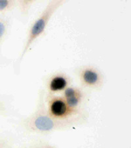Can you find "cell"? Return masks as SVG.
Returning a JSON list of instances; mask_svg holds the SVG:
<instances>
[{"label":"cell","mask_w":131,"mask_h":148,"mask_svg":"<svg viewBox=\"0 0 131 148\" xmlns=\"http://www.w3.org/2000/svg\"><path fill=\"white\" fill-rule=\"evenodd\" d=\"M20 125L27 133L39 135L50 134L72 128L68 124L56 121L50 116L45 103V91L43 89H40L38 92L35 110L29 116L22 119Z\"/></svg>","instance_id":"1"},{"label":"cell","mask_w":131,"mask_h":148,"mask_svg":"<svg viewBox=\"0 0 131 148\" xmlns=\"http://www.w3.org/2000/svg\"><path fill=\"white\" fill-rule=\"evenodd\" d=\"M45 103L47 113L54 120L68 124L71 127L86 124L89 113L86 109L73 108L60 95H49L45 93Z\"/></svg>","instance_id":"2"},{"label":"cell","mask_w":131,"mask_h":148,"mask_svg":"<svg viewBox=\"0 0 131 148\" xmlns=\"http://www.w3.org/2000/svg\"><path fill=\"white\" fill-rule=\"evenodd\" d=\"M66 3V1L64 0H52L49 1L39 15L34 19L28 28L26 41L20 53V61L29 51L33 44L45 34L47 26L54 14Z\"/></svg>","instance_id":"3"},{"label":"cell","mask_w":131,"mask_h":148,"mask_svg":"<svg viewBox=\"0 0 131 148\" xmlns=\"http://www.w3.org/2000/svg\"><path fill=\"white\" fill-rule=\"evenodd\" d=\"M75 73L80 87L84 90L100 91L103 88L104 76L96 66L90 65L80 66L75 69Z\"/></svg>","instance_id":"4"},{"label":"cell","mask_w":131,"mask_h":148,"mask_svg":"<svg viewBox=\"0 0 131 148\" xmlns=\"http://www.w3.org/2000/svg\"><path fill=\"white\" fill-rule=\"evenodd\" d=\"M72 85V79L63 72L52 73L45 80V93L49 95H60Z\"/></svg>","instance_id":"5"},{"label":"cell","mask_w":131,"mask_h":148,"mask_svg":"<svg viewBox=\"0 0 131 148\" xmlns=\"http://www.w3.org/2000/svg\"><path fill=\"white\" fill-rule=\"evenodd\" d=\"M66 103L73 108L84 109L87 101V93L81 87L71 85L60 94Z\"/></svg>","instance_id":"6"},{"label":"cell","mask_w":131,"mask_h":148,"mask_svg":"<svg viewBox=\"0 0 131 148\" xmlns=\"http://www.w3.org/2000/svg\"><path fill=\"white\" fill-rule=\"evenodd\" d=\"M36 3V1L33 0H20L16 1V8L22 16H27L29 15L30 11L33 5Z\"/></svg>","instance_id":"7"},{"label":"cell","mask_w":131,"mask_h":148,"mask_svg":"<svg viewBox=\"0 0 131 148\" xmlns=\"http://www.w3.org/2000/svg\"><path fill=\"white\" fill-rule=\"evenodd\" d=\"M16 8V1L15 0H0V14L10 13Z\"/></svg>","instance_id":"8"},{"label":"cell","mask_w":131,"mask_h":148,"mask_svg":"<svg viewBox=\"0 0 131 148\" xmlns=\"http://www.w3.org/2000/svg\"><path fill=\"white\" fill-rule=\"evenodd\" d=\"M9 21L3 17H0V46L3 44L9 30Z\"/></svg>","instance_id":"9"},{"label":"cell","mask_w":131,"mask_h":148,"mask_svg":"<svg viewBox=\"0 0 131 148\" xmlns=\"http://www.w3.org/2000/svg\"><path fill=\"white\" fill-rule=\"evenodd\" d=\"M25 148H58L44 140H39L28 145Z\"/></svg>","instance_id":"10"},{"label":"cell","mask_w":131,"mask_h":148,"mask_svg":"<svg viewBox=\"0 0 131 148\" xmlns=\"http://www.w3.org/2000/svg\"><path fill=\"white\" fill-rule=\"evenodd\" d=\"M7 115V109L3 100L0 99V116H6Z\"/></svg>","instance_id":"11"},{"label":"cell","mask_w":131,"mask_h":148,"mask_svg":"<svg viewBox=\"0 0 131 148\" xmlns=\"http://www.w3.org/2000/svg\"><path fill=\"white\" fill-rule=\"evenodd\" d=\"M9 143H11V141L7 138L0 135V148H2Z\"/></svg>","instance_id":"12"},{"label":"cell","mask_w":131,"mask_h":148,"mask_svg":"<svg viewBox=\"0 0 131 148\" xmlns=\"http://www.w3.org/2000/svg\"><path fill=\"white\" fill-rule=\"evenodd\" d=\"M2 148H14V147H13V145H12L11 142V143H9V144H7L6 145H5V146Z\"/></svg>","instance_id":"13"}]
</instances>
